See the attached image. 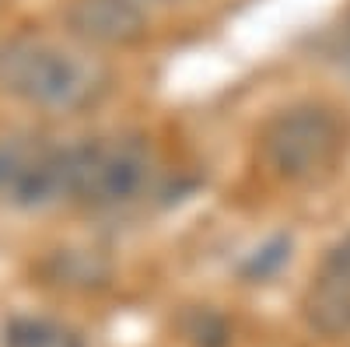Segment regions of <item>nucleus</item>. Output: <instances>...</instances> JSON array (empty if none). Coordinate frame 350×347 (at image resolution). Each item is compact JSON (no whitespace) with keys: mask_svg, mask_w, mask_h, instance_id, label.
Listing matches in <instances>:
<instances>
[{"mask_svg":"<svg viewBox=\"0 0 350 347\" xmlns=\"http://www.w3.org/2000/svg\"><path fill=\"white\" fill-rule=\"evenodd\" d=\"M0 92L49 112H81L102 102L109 70L81 49L18 36L0 42Z\"/></svg>","mask_w":350,"mask_h":347,"instance_id":"nucleus-1","label":"nucleus"},{"mask_svg":"<svg viewBox=\"0 0 350 347\" xmlns=\"http://www.w3.org/2000/svg\"><path fill=\"white\" fill-rule=\"evenodd\" d=\"M151 151L137 137H95L64 148V193L88 207H120L151 183Z\"/></svg>","mask_w":350,"mask_h":347,"instance_id":"nucleus-2","label":"nucleus"},{"mask_svg":"<svg viewBox=\"0 0 350 347\" xmlns=\"http://www.w3.org/2000/svg\"><path fill=\"white\" fill-rule=\"evenodd\" d=\"M347 148V123L326 105H295L267 123L262 158L280 179L308 183L329 172Z\"/></svg>","mask_w":350,"mask_h":347,"instance_id":"nucleus-3","label":"nucleus"},{"mask_svg":"<svg viewBox=\"0 0 350 347\" xmlns=\"http://www.w3.org/2000/svg\"><path fill=\"white\" fill-rule=\"evenodd\" d=\"M0 196L18 207H46L64 193V148L42 137H11L0 144Z\"/></svg>","mask_w":350,"mask_h":347,"instance_id":"nucleus-4","label":"nucleus"},{"mask_svg":"<svg viewBox=\"0 0 350 347\" xmlns=\"http://www.w3.org/2000/svg\"><path fill=\"white\" fill-rule=\"evenodd\" d=\"M67 28L88 46H133L148 36V14L137 0H70Z\"/></svg>","mask_w":350,"mask_h":347,"instance_id":"nucleus-5","label":"nucleus"},{"mask_svg":"<svg viewBox=\"0 0 350 347\" xmlns=\"http://www.w3.org/2000/svg\"><path fill=\"white\" fill-rule=\"evenodd\" d=\"M4 347H84V340L46 316H18L4 326Z\"/></svg>","mask_w":350,"mask_h":347,"instance_id":"nucleus-6","label":"nucleus"},{"mask_svg":"<svg viewBox=\"0 0 350 347\" xmlns=\"http://www.w3.org/2000/svg\"><path fill=\"white\" fill-rule=\"evenodd\" d=\"M305 312H308V323L319 333H326V337L350 333V295H343V292H333L326 284H315Z\"/></svg>","mask_w":350,"mask_h":347,"instance_id":"nucleus-7","label":"nucleus"},{"mask_svg":"<svg viewBox=\"0 0 350 347\" xmlns=\"http://www.w3.org/2000/svg\"><path fill=\"white\" fill-rule=\"evenodd\" d=\"M319 284L333 287V292L350 295V235H343L329 253H326V264L323 274H319Z\"/></svg>","mask_w":350,"mask_h":347,"instance_id":"nucleus-8","label":"nucleus"},{"mask_svg":"<svg viewBox=\"0 0 350 347\" xmlns=\"http://www.w3.org/2000/svg\"><path fill=\"white\" fill-rule=\"evenodd\" d=\"M284 259H287V239H277L270 249H262V253L256 256V264L249 267V274H252V277H256V274H259V277H267L273 267L284 264Z\"/></svg>","mask_w":350,"mask_h":347,"instance_id":"nucleus-9","label":"nucleus"},{"mask_svg":"<svg viewBox=\"0 0 350 347\" xmlns=\"http://www.w3.org/2000/svg\"><path fill=\"white\" fill-rule=\"evenodd\" d=\"M137 4H140V0H137ZM158 4H172V0H158Z\"/></svg>","mask_w":350,"mask_h":347,"instance_id":"nucleus-10","label":"nucleus"}]
</instances>
